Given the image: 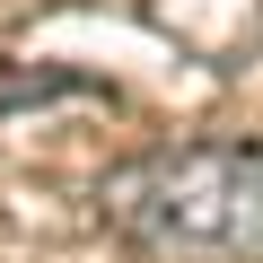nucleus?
<instances>
[{"mask_svg":"<svg viewBox=\"0 0 263 263\" xmlns=\"http://www.w3.org/2000/svg\"><path fill=\"white\" fill-rule=\"evenodd\" d=\"M105 219L184 263H237L263 254V141H193L149 149L123 176H105Z\"/></svg>","mask_w":263,"mask_h":263,"instance_id":"nucleus-1","label":"nucleus"}]
</instances>
